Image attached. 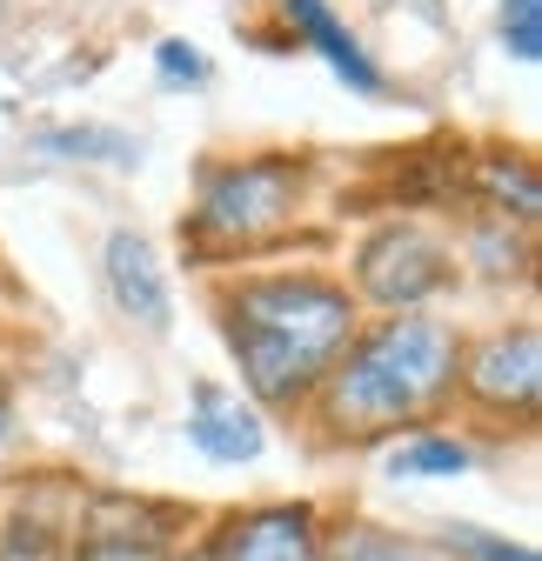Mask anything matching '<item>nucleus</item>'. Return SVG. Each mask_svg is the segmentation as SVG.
Listing matches in <instances>:
<instances>
[{"label": "nucleus", "instance_id": "11", "mask_svg": "<svg viewBox=\"0 0 542 561\" xmlns=\"http://www.w3.org/2000/svg\"><path fill=\"white\" fill-rule=\"evenodd\" d=\"M335 561H449V554H436L429 541L382 535V528H342L335 535Z\"/></svg>", "mask_w": 542, "mask_h": 561}, {"label": "nucleus", "instance_id": "5", "mask_svg": "<svg viewBox=\"0 0 542 561\" xmlns=\"http://www.w3.org/2000/svg\"><path fill=\"white\" fill-rule=\"evenodd\" d=\"M174 515L155 502H127V495H94L88 528L75 561H174Z\"/></svg>", "mask_w": 542, "mask_h": 561}, {"label": "nucleus", "instance_id": "13", "mask_svg": "<svg viewBox=\"0 0 542 561\" xmlns=\"http://www.w3.org/2000/svg\"><path fill=\"white\" fill-rule=\"evenodd\" d=\"M0 561H60V528H47L41 515H14L0 535Z\"/></svg>", "mask_w": 542, "mask_h": 561}, {"label": "nucleus", "instance_id": "15", "mask_svg": "<svg viewBox=\"0 0 542 561\" xmlns=\"http://www.w3.org/2000/svg\"><path fill=\"white\" fill-rule=\"evenodd\" d=\"M449 554H476V561H535V548H509L483 528H449Z\"/></svg>", "mask_w": 542, "mask_h": 561}, {"label": "nucleus", "instance_id": "8", "mask_svg": "<svg viewBox=\"0 0 542 561\" xmlns=\"http://www.w3.org/2000/svg\"><path fill=\"white\" fill-rule=\"evenodd\" d=\"M108 288L121 301V314H134L142 328H168V280H161V261L142 234H114L108 241Z\"/></svg>", "mask_w": 542, "mask_h": 561}, {"label": "nucleus", "instance_id": "1", "mask_svg": "<svg viewBox=\"0 0 542 561\" xmlns=\"http://www.w3.org/2000/svg\"><path fill=\"white\" fill-rule=\"evenodd\" d=\"M349 341H355V301L321 274H268L235 288L228 301V347L241 362L248 394L261 401L308 394L342 362Z\"/></svg>", "mask_w": 542, "mask_h": 561}, {"label": "nucleus", "instance_id": "14", "mask_svg": "<svg viewBox=\"0 0 542 561\" xmlns=\"http://www.w3.org/2000/svg\"><path fill=\"white\" fill-rule=\"evenodd\" d=\"M503 41L522 67L542 60V0H503Z\"/></svg>", "mask_w": 542, "mask_h": 561}, {"label": "nucleus", "instance_id": "18", "mask_svg": "<svg viewBox=\"0 0 542 561\" xmlns=\"http://www.w3.org/2000/svg\"><path fill=\"white\" fill-rule=\"evenodd\" d=\"M0 428H8V388H0Z\"/></svg>", "mask_w": 542, "mask_h": 561}, {"label": "nucleus", "instance_id": "7", "mask_svg": "<svg viewBox=\"0 0 542 561\" xmlns=\"http://www.w3.org/2000/svg\"><path fill=\"white\" fill-rule=\"evenodd\" d=\"M208 561H321V535H315V508H255V515H235Z\"/></svg>", "mask_w": 542, "mask_h": 561}, {"label": "nucleus", "instance_id": "17", "mask_svg": "<svg viewBox=\"0 0 542 561\" xmlns=\"http://www.w3.org/2000/svg\"><path fill=\"white\" fill-rule=\"evenodd\" d=\"M54 148H67V154H101V148L108 154H127L121 140H101V134H54Z\"/></svg>", "mask_w": 542, "mask_h": 561}, {"label": "nucleus", "instance_id": "6", "mask_svg": "<svg viewBox=\"0 0 542 561\" xmlns=\"http://www.w3.org/2000/svg\"><path fill=\"white\" fill-rule=\"evenodd\" d=\"M468 394L496 414H529L542 394V334L535 328L489 334L476 347V362H468Z\"/></svg>", "mask_w": 542, "mask_h": 561}, {"label": "nucleus", "instance_id": "12", "mask_svg": "<svg viewBox=\"0 0 542 561\" xmlns=\"http://www.w3.org/2000/svg\"><path fill=\"white\" fill-rule=\"evenodd\" d=\"M468 461H476V455H468L462 442H436V435H422V442H409V448H395V455H388V474H395V481H416V474H462Z\"/></svg>", "mask_w": 542, "mask_h": 561}, {"label": "nucleus", "instance_id": "9", "mask_svg": "<svg viewBox=\"0 0 542 561\" xmlns=\"http://www.w3.org/2000/svg\"><path fill=\"white\" fill-rule=\"evenodd\" d=\"M188 442H194L201 455H215V461H248V455H261V428H255V414H248L241 401H228L222 388H201V394H194Z\"/></svg>", "mask_w": 542, "mask_h": 561}, {"label": "nucleus", "instance_id": "10", "mask_svg": "<svg viewBox=\"0 0 542 561\" xmlns=\"http://www.w3.org/2000/svg\"><path fill=\"white\" fill-rule=\"evenodd\" d=\"M282 14H289V27H295L302 41H315V47L328 54V67H335V75H342L355 94H382V75L369 67V54L349 41V27L328 14V0H289Z\"/></svg>", "mask_w": 542, "mask_h": 561}, {"label": "nucleus", "instance_id": "4", "mask_svg": "<svg viewBox=\"0 0 542 561\" xmlns=\"http://www.w3.org/2000/svg\"><path fill=\"white\" fill-rule=\"evenodd\" d=\"M355 274H362V295H375V301H388V308H416V301H429V295L442 288L449 261H442V248H436L422 228H382V234L362 248Z\"/></svg>", "mask_w": 542, "mask_h": 561}, {"label": "nucleus", "instance_id": "2", "mask_svg": "<svg viewBox=\"0 0 542 561\" xmlns=\"http://www.w3.org/2000/svg\"><path fill=\"white\" fill-rule=\"evenodd\" d=\"M342 355L349 362L328 375V421L342 435L402 428V421L429 414L455 381V334L422 314H395L388 328L362 334Z\"/></svg>", "mask_w": 542, "mask_h": 561}, {"label": "nucleus", "instance_id": "3", "mask_svg": "<svg viewBox=\"0 0 542 561\" xmlns=\"http://www.w3.org/2000/svg\"><path fill=\"white\" fill-rule=\"evenodd\" d=\"M295 194H302V168L295 161H241L222 168L208 187H201L194 207V234H208L215 248H255L268 234H282L295 215Z\"/></svg>", "mask_w": 542, "mask_h": 561}, {"label": "nucleus", "instance_id": "16", "mask_svg": "<svg viewBox=\"0 0 542 561\" xmlns=\"http://www.w3.org/2000/svg\"><path fill=\"white\" fill-rule=\"evenodd\" d=\"M161 81H208V60H201V47H188V41H161Z\"/></svg>", "mask_w": 542, "mask_h": 561}]
</instances>
